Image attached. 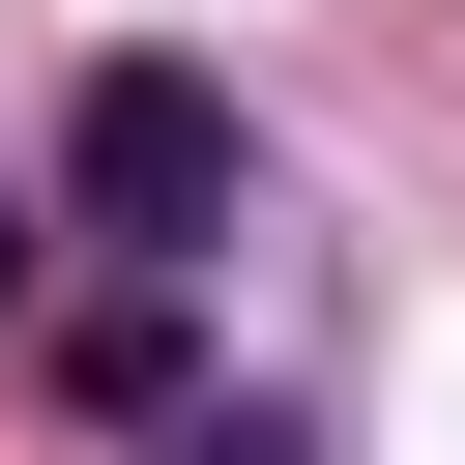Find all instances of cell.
I'll return each instance as SVG.
<instances>
[{
    "label": "cell",
    "instance_id": "6da1fadb",
    "mask_svg": "<svg viewBox=\"0 0 465 465\" xmlns=\"http://www.w3.org/2000/svg\"><path fill=\"white\" fill-rule=\"evenodd\" d=\"M232 174H262V145H232V87H203V58H87L58 203H87L116 262H203V232H232Z\"/></svg>",
    "mask_w": 465,
    "mask_h": 465
},
{
    "label": "cell",
    "instance_id": "7a4b0ae2",
    "mask_svg": "<svg viewBox=\"0 0 465 465\" xmlns=\"http://www.w3.org/2000/svg\"><path fill=\"white\" fill-rule=\"evenodd\" d=\"M58 407H145V436H174V320H145V291H87V320H58Z\"/></svg>",
    "mask_w": 465,
    "mask_h": 465
},
{
    "label": "cell",
    "instance_id": "3957f363",
    "mask_svg": "<svg viewBox=\"0 0 465 465\" xmlns=\"http://www.w3.org/2000/svg\"><path fill=\"white\" fill-rule=\"evenodd\" d=\"M145 465H291V436H262V407H174V436H145Z\"/></svg>",
    "mask_w": 465,
    "mask_h": 465
},
{
    "label": "cell",
    "instance_id": "277c9868",
    "mask_svg": "<svg viewBox=\"0 0 465 465\" xmlns=\"http://www.w3.org/2000/svg\"><path fill=\"white\" fill-rule=\"evenodd\" d=\"M0 320H29V203H0Z\"/></svg>",
    "mask_w": 465,
    "mask_h": 465
}]
</instances>
